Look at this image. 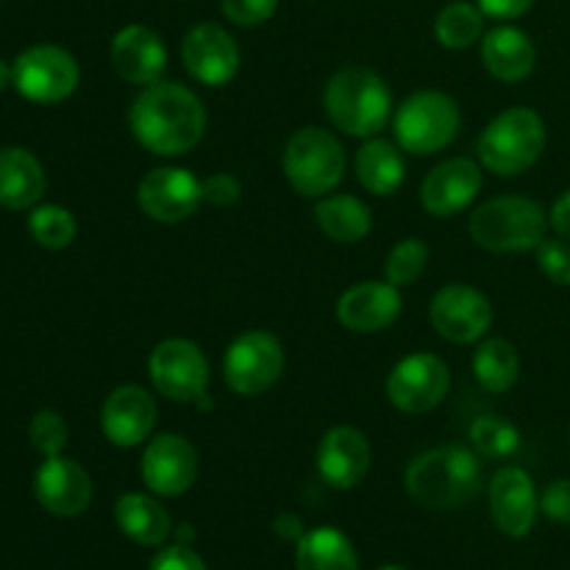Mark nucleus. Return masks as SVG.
Here are the masks:
<instances>
[{"label": "nucleus", "mask_w": 570, "mask_h": 570, "mask_svg": "<svg viewBox=\"0 0 570 570\" xmlns=\"http://www.w3.org/2000/svg\"><path fill=\"white\" fill-rule=\"evenodd\" d=\"M128 128L156 156H184L204 139L206 111L198 95L176 81L142 87L128 109Z\"/></svg>", "instance_id": "nucleus-1"}, {"label": "nucleus", "mask_w": 570, "mask_h": 570, "mask_svg": "<svg viewBox=\"0 0 570 570\" xmlns=\"http://www.w3.org/2000/svg\"><path fill=\"white\" fill-rule=\"evenodd\" d=\"M323 109L337 131L371 139L393 120V92L379 72L367 67H343L328 78Z\"/></svg>", "instance_id": "nucleus-2"}, {"label": "nucleus", "mask_w": 570, "mask_h": 570, "mask_svg": "<svg viewBox=\"0 0 570 570\" xmlns=\"http://www.w3.org/2000/svg\"><path fill=\"white\" fill-rule=\"evenodd\" d=\"M406 490L432 510H454L471 501L482 488V462L465 445H443L423 451L406 468Z\"/></svg>", "instance_id": "nucleus-3"}, {"label": "nucleus", "mask_w": 570, "mask_h": 570, "mask_svg": "<svg viewBox=\"0 0 570 570\" xmlns=\"http://www.w3.org/2000/svg\"><path fill=\"white\" fill-rule=\"evenodd\" d=\"M549 228V212L527 195H499L484 200L468 220L471 239L490 254L534 250Z\"/></svg>", "instance_id": "nucleus-4"}, {"label": "nucleus", "mask_w": 570, "mask_h": 570, "mask_svg": "<svg viewBox=\"0 0 570 570\" xmlns=\"http://www.w3.org/2000/svg\"><path fill=\"white\" fill-rule=\"evenodd\" d=\"M546 150V122L529 106H512L488 122L476 142L479 165L495 176H521Z\"/></svg>", "instance_id": "nucleus-5"}, {"label": "nucleus", "mask_w": 570, "mask_h": 570, "mask_svg": "<svg viewBox=\"0 0 570 570\" xmlns=\"http://www.w3.org/2000/svg\"><path fill=\"white\" fill-rule=\"evenodd\" d=\"M284 178L304 198H323L343 181L348 156L340 139L321 126L298 128L284 145Z\"/></svg>", "instance_id": "nucleus-6"}, {"label": "nucleus", "mask_w": 570, "mask_h": 570, "mask_svg": "<svg viewBox=\"0 0 570 570\" xmlns=\"http://www.w3.org/2000/svg\"><path fill=\"white\" fill-rule=\"evenodd\" d=\"M462 128V111L451 95L423 89L410 95L393 115V134L401 150L432 156L449 148Z\"/></svg>", "instance_id": "nucleus-7"}, {"label": "nucleus", "mask_w": 570, "mask_h": 570, "mask_svg": "<svg viewBox=\"0 0 570 570\" xmlns=\"http://www.w3.org/2000/svg\"><path fill=\"white\" fill-rule=\"evenodd\" d=\"M81 81V67L59 45H31L11 65V87L26 100L53 106L70 98Z\"/></svg>", "instance_id": "nucleus-8"}, {"label": "nucleus", "mask_w": 570, "mask_h": 570, "mask_svg": "<svg viewBox=\"0 0 570 570\" xmlns=\"http://www.w3.org/2000/svg\"><path fill=\"white\" fill-rule=\"evenodd\" d=\"M284 373V348L265 328L243 332L223 356V379L243 399L267 393Z\"/></svg>", "instance_id": "nucleus-9"}, {"label": "nucleus", "mask_w": 570, "mask_h": 570, "mask_svg": "<svg viewBox=\"0 0 570 570\" xmlns=\"http://www.w3.org/2000/svg\"><path fill=\"white\" fill-rule=\"evenodd\" d=\"M148 379L167 401L195 404L209 387V362L193 340H161L148 356Z\"/></svg>", "instance_id": "nucleus-10"}, {"label": "nucleus", "mask_w": 570, "mask_h": 570, "mask_svg": "<svg viewBox=\"0 0 570 570\" xmlns=\"http://www.w3.org/2000/svg\"><path fill=\"white\" fill-rule=\"evenodd\" d=\"M432 328L443 340L454 345H471L484 340L490 323H493V304L482 289L471 284H445L438 289L429 306Z\"/></svg>", "instance_id": "nucleus-11"}, {"label": "nucleus", "mask_w": 570, "mask_h": 570, "mask_svg": "<svg viewBox=\"0 0 570 570\" xmlns=\"http://www.w3.org/2000/svg\"><path fill=\"white\" fill-rule=\"evenodd\" d=\"M451 387V373L440 356L410 354L390 371L387 399L404 415H423L443 404Z\"/></svg>", "instance_id": "nucleus-12"}, {"label": "nucleus", "mask_w": 570, "mask_h": 570, "mask_svg": "<svg viewBox=\"0 0 570 570\" xmlns=\"http://www.w3.org/2000/svg\"><path fill=\"white\" fill-rule=\"evenodd\" d=\"M181 61L189 76L204 87H226L237 78L243 53L226 28L217 22H200L184 37Z\"/></svg>", "instance_id": "nucleus-13"}, {"label": "nucleus", "mask_w": 570, "mask_h": 570, "mask_svg": "<svg viewBox=\"0 0 570 570\" xmlns=\"http://www.w3.org/2000/svg\"><path fill=\"white\" fill-rule=\"evenodd\" d=\"M137 204L150 220L184 223L198 212L204 204V189L200 181L184 167H156L142 176L137 187Z\"/></svg>", "instance_id": "nucleus-14"}, {"label": "nucleus", "mask_w": 570, "mask_h": 570, "mask_svg": "<svg viewBox=\"0 0 570 570\" xmlns=\"http://www.w3.org/2000/svg\"><path fill=\"white\" fill-rule=\"evenodd\" d=\"M139 471L150 493L176 499L187 493L198 479V451L181 434H156L145 445Z\"/></svg>", "instance_id": "nucleus-15"}, {"label": "nucleus", "mask_w": 570, "mask_h": 570, "mask_svg": "<svg viewBox=\"0 0 570 570\" xmlns=\"http://www.w3.org/2000/svg\"><path fill=\"white\" fill-rule=\"evenodd\" d=\"M156 426V401L139 384H120L100 406V432L117 449H137Z\"/></svg>", "instance_id": "nucleus-16"}, {"label": "nucleus", "mask_w": 570, "mask_h": 570, "mask_svg": "<svg viewBox=\"0 0 570 570\" xmlns=\"http://www.w3.org/2000/svg\"><path fill=\"white\" fill-rule=\"evenodd\" d=\"M33 495L50 515L78 518L92 504V479L76 460L45 456L33 473Z\"/></svg>", "instance_id": "nucleus-17"}, {"label": "nucleus", "mask_w": 570, "mask_h": 570, "mask_svg": "<svg viewBox=\"0 0 570 570\" xmlns=\"http://www.w3.org/2000/svg\"><path fill=\"white\" fill-rule=\"evenodd\" d=\"M484 173L482 165L465 156L445 159L423 178L421 204L434 217H454L465 212L482 193Z\"/></svg>", "instance_id": "nucleus-18"}, {"label": "nucleus", "mask_w": 570, "mask_h": 570, "mask_svg": "<svg viewBox=\"0 0 570 570\" xmlns=\"http://www.w3.org/2000/svg\"><path fill=\"white\" fill-rule=\"evenodd\" d=\"M490 515H493L495 527L507 534V538H527L534 529L540 512L538 490H534L532 476L523 468H501L493 479H490Z\"/></svg>", "instance_id": "nucleus-19"}, {"label": "nucleus", "mask_w": 570, "mask_h": 570, "mask_svg": "<svg viewBox=\"0 0 570 570\" xmlns=\"http://www.w3.org/2000/svg\"><path fill=\"white\" fill-rule=\"evenodd\" d=\"M401 312H404L401 289L387 278L354 284L337 301V321L356 334L384 332L399 321Z\"/></svg>", "instance_id": "nucleus-20"}, {"label": "nucleus", "mask_w": 570, "mask_h": 570, "mask_svg": "<svg viewBox=\"0 0 570 570\" xmlns=\"http://www.w3.org/2000/svg\"><path fill=\"white\" fill-rule=\"evenodd\" d=\"M109 61L117 76L137 87L161 81L167 67V48L148 26H126L115 33L109 45Z\"/></svg>", "instance_id": "nucleus-21"}, {"label": "nucleus", "mask_w": 570, "mask_h": 570, "mask_svg": "<svg viewBox=\"0 0 570 570\" xmlns=\"http://www.w3.org/2000/svg\"><path fill=\"white\" fill-rule=\"evenodd\" d=\"M317 471L326 484L351 490L371 471V443L354 426H334L317 443Z\"/></svg>", "instance_id": "nucleus-22"}, {"label": "nucleus", "mask_w": 570, "mask_h": 570, "mask_svg": "<svg viewBox=\"0 0 570 570\" xmlns=\"http://www.w3.org/2000/svg\"><path fill=\"white\" fill-rule=\"evenodd\" d=\"M482 65L495 81L521 83L538 65V48L532 37L515 26L490 28L482 37Z\"/></svg>", "instance_id": "nucleus-23"}, {"label": "nucleus", "mask_w": 570, "mask_h": 570, "mask_svg": "<svg viewBox=\"0 0 570 570\" xmlns=\"http://www.w3.org/2000/svg\"><path fill=\"white\" fill-rule=\"evenodd\" d=\"M48 178L45 167L31 150L3 148L0 150V206L9 212H26L42 200Z\"/></svg>", "instance_id": "nucleus-24"}, {"label": "nucleus", "mask_w": 570, "mask_h": 570, "mask_svg": "<svg viewBox=\"0 0 570 570\" xmlns=\"http://www.w3.org/2000/svg\"><path fill=\"white\" fill-rule=\"evenodd\" d=\"M354 170L362 187L376 198H390L393 193H399L406 178V165L399 145L379 137L365 139V145L356 150Z\"/></svg>", "instance_id": "nucleus-25"}, {"label": "nucleus", "mask_w": 570, "mask_h": 570, "mask_svg": "<svg viewBox=\"0 0 570 570\" xmlns=\"http://www.w3.org/2000/svg\"><path fill=\"white\" fill-rule=\"evenodd\" d=\"M115 521L120 532L137 546H161L173 532L165 507L148 493H126L115 504Z\"/></svg>", "instance_id": "nucleus-26"}, {"label": "nucleus", "mask_w": 570, "mask_h": 570, "mask_svg": "<svg viewBox=\"0 0 570 570\" xmlns=\"http://www.w3.org/2000/svg\"><path fill=\"white\" fill-rule=\"evenodd\" d=\"M315 220L334 243H362L373 228V215L354 195H323L315 204Z\"/></svg>", "instance_id": "nucleus-27"}, {"label": "nucleus", "mask_w": 570, "mask_h": 570, "mask_svg": "<svg viewBox=\"0 0 570 570\" xmlns=\"http://www.w3.org/2000/svg\"><path fill=\"white\" fill-rule=\"evenodd\" d=\"M298 570H360L356 549L340 529L317 527L298 540Z\"/></svg>", "instance_id": "nucleus-28"}, {"label": "nucleus", "mask_w": 570, "mask_h": 570, "mask_svg": "<svg viewBox=\"0 0 570 570\" xmlns=\"http://www.w3.org/2000/svg\"><path fill=\"white\" fill-rule=\"evenodd\" d=\"M473 376H476L479 387L495 395L515 387L518 376H521V360H518L515 345L501 337L482 340L479 348L473 351Z\"/></svg>", "instance_id": "nucleus-29"}, {"label": "nucleus", "mask_w": 570, "mask_h": 570, "mask_svg": "<svg viewBox=\"0 0 570 570\" xmlns=\"http://www.w3.org/2000/svg\"><path fill=\"white\" fill-rule=\"evenodd\" d=\"M434 37L449 50L471 48L484 37V11L465 0L449 3L434 20Z\"/></svg>", "instance_id": "nucleus-30"}, {"label": "nucleus", "mask_w": 570, "mask_h": 570, "mask_svg": "<svg viewBox=\"0 0 570 570\" xmlns=\"http://www.w3.org/2000/svg\"><path fill=\"white\" fill-rule=\"evenodd\" d=\"M28 232H31L33 243L45 250H65L70 248L72 239L78 234V223L70 209L59 204H42L33 206L31 217H28Z\"/></svg>", "instance_id": "nucleus-31"}, {"label": "nucleus", "mask_w": 570, "mask_h": 570, "mask_svg": "<svg viewBox=\"0 0 570 570\" xmlns=\"http://www.w3.org/2000/svg\"><path fill=\"white\" fill-rule=\"evenodd\" d=\"M468 438L476 454L488 456V460H507L521 445V432L515 423H510L501 415H482L471 423Z\"/></svg>", "instance_id": "nucleus-32"}, {"label": "nucleus", "mask_w": 570, "mask_h": 570, "mask_svg": "<svg viewBox=\"0 0 570 570\" xmlns=\"http://www.w3.org/2000/svg\"><path fill=\"white\" fill-rule=\"evenodd\" d=\"M429 265V248L423 239L406 237L399 245H393L387 262H384V278L395 287H412L417 278L426 273Z\"/></svg>", "instance_id": "nucleus-33"}, {"label": "nucleus", "mask_w": 570, "mask_h": 570, "mask_svg": "<svg viewBox=\"0 0 570 570\" xmlns=\"http://www.w3.org/2000/svg\"><path fill=\"white\" fill-rule=\"evenodd\" d=\"M67 438H70L67 423L56 410H39L28 423V440H31L33 451H39L42 456H59L65 451Z\"/></svg>", "instance_id": "nucleus-34"}, {"label": "nucleus", "mask_w": 570, "mask_h": 570, "mask_svg": "<svg viewBox=\"0 0 570 570\" xmlns=\"http://www.w3.org/2000/svg\"><path fill=\"white\" fill-rule=\"evenodd\" d=\"M538 256V267L551 284L557 287H570V239L566 237H546L543 243L534 248Z\"/></svg>", "instance_id": "nucleus-35"}, {"label": "nucleus", "mask_w": 570, "mask_h": 570, "mask_svg": "<svg viewBox=\"0 0 570 570\" xmlns=\"http://www.w3.org/2000/svg\"><path fill=\"white\" fill-rule=\"evenodd\" d=\"M223 14L228 22L243 28H256L271 20L278 9V0H223Z\"/></svg>", "instance_id": "nucleus-36"}, {"label": "nucleus", "mask_w": 570, "mask_h": 570, "mask_svg": "<svg viewBox=\"0 0 570 570\" xmlns=\"http://www.w3.org/2000/svg\"><path fill=\"white\" fill-rule=\"evenodd\" d=\"M540 512L554 523H570V479H554L540 495Z\"/></svg>", "instance_id": "nucleus-37"}, {"label": "nucleus", "mask_w": 570, "mask_h": 570, "mask_svg": "<svg viewBox=\"0 0 570 570\" xmlns=\"http://www.w3.org/2000/svg\"><path fill=\"white\" fill-rule=\"evenodd\" d=\"M148 570H209V568L204 566V560H200L189 546L176 543L161 549L159 554L150 560Z\"/></svg>", "instance_id": "nucleus-38"}, {"label": "nucleus", "mask_w": 570, "mask_h": 570, "mask_svg": "<svg viewBox=\"0 0 570 570\" xmlns=\"http://www.w3.org/2000/svg\"><path fill=\"white\" fill-rule=\"evenodd\" d=\"M200 189H204V200L212 206H232L243 195L239 181L234 176H228V173H215V176L204 178Z\"/></svg>", "instance_id": "nucleus-39"}, {"label": "nucleus", "mask_w": 570, "mask_h": 570, "mask_svg": "<svg viewBox=\"0 0 570 570\" xmlns=\"http://www.w3.org/2000/svg\"><path fill=\"white\" fill-rule=\"evenodd\" d=\"M532 3L534 0H479V9L493 20H515V17L527 14Z\"/></svg>", "instance_id": "nucleus-40"}, {"label": "nucleus", "mask_w": 570, "mask_h": 570, "mask_svg": "<svg viewBox=\"0 0 570 570\" xmlns=\"http://www.w3.org/2000/svg\"><path fill=\"white\" fill-rule=\"evenodd\" d=\"M549 226L554 228L557 237H566L570 239V189L560 195V198L551 204L549 212Z\"/></svg>", "instance_id": "nucleus-41"}, {"label": "nucleus", "mask_w": 570, "mask_h": 570, "mask_svg": "<svg viewBox=\"0 0 570 570\" xmlns=\"http://www.w3.org/2000/svg\"><path fill=\"white\" fill-rule=\"evenodd\" d=\"M273 529H276L278 538L289 540V543H298L306 534L304 523H301V518L293 515V512H282V515L276 518V523H273Z\"/></svg>", "instance_id": "nucleus-42"}, {"label": "nucleus", "mask_w": 570, "mask_h": 570, "mask_svg": "<svg viewBox=\"0 0 570 570\" xmlns=\"http://www.w3.org/2000/svg\"><path fill=\"white\" fill-rule=\"evenodd\" d=\"M6 87H11V65L6 59H0V92Z\"/></svg>", "instance_id": "nucleus-43"}, {"label": "nucleus", "mask_w": 570, "mask_h": 570, "mask_svg": "<svg viewBox=\"0 0 570 570\" xmlns=\"http://www.w3.org/2000/svg\"><path fill=\"white\" fill-rule=\"evenodd\" d=\"M379 570H406V568H401V566H384V568H379Z\"/></svg>", "instance_id": "nucleus-44"}, {"label": "nucleus", "mask_w": 570, "mask_h": 570, "mask_svg": "<svg viewBox=\"0 0 570 570\" xmlns=\"http://www.w3.org/2000/svg\"><path fill=\"white\" fill-rule=\"evenodd\" d=\"M568 438H570V432H568Z\"/></svg>", "instance_id": "nucleus-45"}]
</instances>
